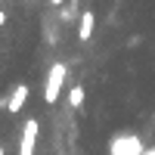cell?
I'll return each instance as SVG.
<instances>
[{
  "label": "cell",
  "mask_w": 155,
  "mask_h": 155,
  "mask_svg": "<svg viewBox=\"0 0 155 155\" xmlns=\"http://www.w3.org/2000/svg\"><path fill=\"white\" fill-rule=\"evenodd\" d=\"M93 28H96V16H93V12H81V22H78V41H81V44H87L90 41V37H93Z\"/></svg>",
  "instance_id": "obj_5"
},
{
  "label": "cell",
  "mask_w": 155,
  "mask_h": 155,
  "mask_svg": "<svg viewBox=\"0 0 155 155\" xmlns=\"http://www.w3.org/2000/svg\"><path fill=\"white\" fill-rule=\"evenodd\" d=\"M28 84H16L12 87V93H9V99H6V109L12 112V115H19L22 109H25V102H28Z\"/></svg>",
  "instance_id": "obj_4"
},
{
  "label": "cell",
  "mask_w": 155,
  "mask_h": 155,
  "mask_svg": "<svg viewBox=\"0 0 155 155\" xmlns=\"http://www.w3.org/2000/svg\"><path fill=\"white\" fill-rule=\"evenodd\" d=\"M109 152L112 155H140L143 152V140H140V134H118L112 140Z\"/></svg>",
  "instance_id": "obj_2"
},
{
  "label": "cell",
  "mask_w": 155,
  "mask_h": 155,
  "mask_svg": "<svg viewBox=\"0 0 155 155\" xmlns=\"http://www.w3.org/2000/svg\"><path fill=\"white\" fill-rule=\"evenodd\" d=\"M84 99H87L84 84H74V87L68 90V106H71V109H81V106H84Z\"/></svg>",
  "instance_id": "obj_6"
},
{
  "label": "cell",
  "mask_w": 155,
  "mask_h": 155,
  "mask_svg": "<svg viewBox=\"0 0 155 155\" xmlns=\"http://www.w3.org/2000/svg\"><path fill=\"white\" fill-rule=\"evenodd\" d=\"M50 3H53V6H62V0H50Z\"/></svg>",
  "instance_id": "obj_8"
},
{
  "label": "cell",
  "mask_w": 155,
  "mask_h": 155,
  "mask_svg": "<svg viewBox=\"0 0 155 155\" xmlns=\"http://www.w3.org/2000/svg\"><path fill=\"white\" fill-rule=\"evenodd\" d=\"M37 134H41V124H37V118H28V121L22 124V143H19V155H34Z\"/></svg>",
  "instance_id": "obj_3"
},
{
  "label": "cell",
  "mask_w": 155,
  "mask_h": 155,
  "mask_svg": "<svg viewBox=\"0 0 155 155\" xmlns=\"http://www.w3.org/2000/svg\"><path fill=\"white\" fill-rule=\"evenodd\" d=\"M65 78H68V65H65V62H53V65H50V71H47V87H44V99H47V106H53V102L59 99Z\"/></svg>",
  "instance_id": "obj_1"
},
{
  "label": "cell",
  "mask_w": 155,
  "mask_h": 155,
  "mask_svg": "<svg viewBox=\"0 0 155 155\" xmlns=\"http://www.w3.org/2000/svg\"><path fill=\"white\" fill-rule=\"evenodd\" d=\"M3 22H6V12H3V9H0V28H3Z\"/></svg>",
  "instance_id": "obj_7"
},
{
  "label": "cell",
  "mask_w": 155,
  "mask_h": 155,
  "mask_svg": "<svg viewBox=\"0 0 155 155\" xmlns=\"http://www.w3.org/2000/svg\"><path fill=\"white\" fill-rule=\"evenodd\" d=\"M0 155H6V149H3V146H0Z\"/></svg>",
  "instance_id": "obj_9"
}]
</instances>
